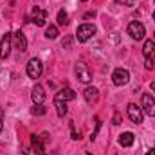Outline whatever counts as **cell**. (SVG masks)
<instances>
[{
  "instance_id": "ffe728a7",
  "label": "cell",
  "mask_w": 155,
  "mask_h": 155,
  "mask_svg": "<svg viewBox=\"0 0 155 155\" xmlns=\"http://www.w3.org/2000/svg\"><path fill=\"white\" fill-rule=\"evenodd\" d=\"M45 112H47V108H45L43 105H35V107L31 108V114H33V116H43Z\"/></svg>"
},
{
  "instance_id": "9c48e42d",
  "label": "cell",
  "mask_w": 155,
  "mask_h": 155,
  "mask_svg": "<svg viewBox=\"0 0 155 155\" xmlns=\"http://www.w3.org/2000/svg\"><path fill=\"white\" fill-rule=\"evenodd\" d=\"M13 47H15L16 51H20V52L27 51V40H25V36H24L22 31L13 33Z\"/></svg>"
},
{
  "instance_id": "3957f363",
  "label": "cell",
  "mask_w": 155,
  "mask_h": 155,
  "mask_svg": "<svg viewBox=\"0 0 155 155\" xmlns=\"http://www.w3.org/2000/svg\"><path fill=\"white\" fill-rule=\"evenodd\" d=\"M94 35H96V27H94L92 24H81L76 31L78 41H87V40L92 38Z\"/></svg>"
},
{
  "instance_id": "5bb4252c",
  "label": "cell",
  "mask_w": 155,
  "mask_h": 155,
  "mask_svg": "<svg viewBox=\"0 0 155 155\" xmlns=\"http://www.w3.org/2000/svg\"><path fill=\"white\" fill-rule=\"evenodd\" d=\"M143 54H144V58L155 61V41L153 40H146V41H144V45H143Z\"/></svg>"
},
{
  "instance_id": "ac0fdd59",
  "label": "cell",
  "mask_w": 155,
  "mask_h": 155,
  "mask_svg": "<svg viewBox=\"0 0 155 155\" xmlns=\"http://www.w3.org/2000/svg\"><path fill=\"white\" fill-rule=\"evenodd\" d=\"M58 27L56 25H49L47 29H45V38H49V40H54V38H58Z\"/></svg>"
},
{
  "instance_id": "277c9868",
  "label": "cell",
  "mask_w": 155,
  "mask_h": 155,
  "mask_svg": "<svg viewBox=\"0 0 155 155\" xmlns=\"http://www.w3.org/2000/svg\"><path fill=\"white\" fill-rule=\"evenodd\" d=\"M112 81H114V85H117V87H124L130 81V72L126 69H123V67H117L116 71L112 72Z\"/></svg>"
},
{
  "instance_id": "8fae6325",
  "label": "cell",
  "mask_w": 155,
  "mask_h": 155,
  "mask_svg": "<svg viewBox=\"0 0 155 155\" xmlns=\"http://www.w3.org/2000/svg\"><path fill=\"white\" fill-rule=\"evenodd\" d=\"M31 99H33L35 105H43V101H45V88L41 85H35V88L31 92Z\"/></svg>"
},
{
  "instance_id": "f1b7e54d",
  "label": "cell",
  "mask_w": 155,
  "mask_h": 155,
  "mask_svg": "<svg viewBox=\"0 0 155 155\" xmlns=\"http://www.w3.org/2000/svg\"><path fill=\"white\" fill-rule=\"evenodd\" d=\"M146 155H155V148H152V150H148V152H146Z\"/></svg>"
},
{
  "instance_id": "7402d4cb",
  "label": "cell",
  "mask_w": 155,
  "mask_h": 155,
  "mask_svg": "<svg viewBox=\"0 0 155 155\" xmlns=\"http://www.w3.org/2000/svg\"><path fill=\"white\" fill-rule=\"evenodd\" d=\"M22 153H24V155H41L40 152H36L35 148H24V150H22Z\"/></svg>"
},
{
  "instance_id": "83f0119b",
  "label": "cell",
  "mask_w": 155,
  "mask_h": 155,
  "mask_svg": "<svg viewBox=\"0 0 155 155\" xmlns=\"http://www.w3.org/2000/svg\"><path fill=\"white\" fill-rule=\"evenodd\" d=\"M71 43H72V38L69 36V38H65V41H63V47L67 49V47H71Z\"/></svg>"
},
{
  "instance_id": "7a4b0ae2",
  "label": "cell",
  "mask_w": 155,
  "mask_h": 155,
  "mask_svg": "<svg viewBox=\"0 0 155 155\" xmlns=\"http://www.w3.org/2000/svg\"><path fill=\"white\" fill-rule=\"evenodd\" d=\"M126 31H128V35H130V38H134L135 41H139V40L144 38V35H146V29H144V25L141 24V22H130L128 24V27H126Z\"/></svg>"
},
{
  "instance_id": "30bf717a",
  "label": "cell",
  "mask_w": 155,
  "mask_h": 155,
  "mask_svg": "<svg viewBox=\"0 0 155 155\" xmlns=\"http://www.w3.org/2000/svg\"><path fill=\"white\" fill-rule=\"evenodd\" d=\"M76 76H78V79H79L81 83H90V81H92L90 71H88L87 65H83V63H78L76 65Z\"/></svg>"
},
{
  "instance_id": "8992f818",
  "label": "cell",
  "mask_w": 155,
  "mask_h": 155,
  "mask_svg": "<svg viewBox=\"0 0 155 155\" xmlns=\"http://www.w3.org/2000/svg\"><path fill=\"white\" fill-rule=\"evenodd\" d=\"M47 18H49V13H47L45 9L35 7L33 13H31V20H33V24L38 25V27H43V25L47 24Z\"/></svg>"
},
{
  "instance_id": "2e32d148",
  "label": "cell",
  "mask_w": 155,
  "mask_h": 155,
  "mask_svg": "<svg viewBox=\"0 0 155 155\" xmlns=\"http://www.w3.org/2000/svg\"><path fill=\"white\" fill-rule=\"evenodd\" d=\"M31 144H33V148L36 152H40V153L45 152V144H43V139L40 135H31Z\"/></svg>"
},
{
  "instance_id": "f546056e",
  "label": "cell",
  "mask_w": 155,
  "mask_h": 155,
  "mask_svg": "<svg viewBox=\"0 0 155 155\" xmlns=\"http://www.w3.org/2000/svg\"><path fill=\"white\" fill-rule=\"evenodd\" d=\"M152 90L155 92V81H152Z\"/></svg>"
},
{
  "instance_id": "d6986e66",
  "label": "cell",
  "mask_w": 155,
  "mask_h": 155,
  "mask_svg": "<svg viewBox=\"0 0 155 155\" xmlns=\"http://www.w3.org/2000/svg\"><path fill=\"white\" fill-rule=\"evenodd\" d=\"M69 15H67V11H60L58 13V24L60 25H69Z\"/></svg>"
},
{
  "instance_id": "484cf974",
  "label": "cell",
  "mask_w": 155,
  "mask_h": 155,
  "mask_svg": "<svg viewBox=\"0 0 155 155\" xmlns=\"http://www.w3.org/2000/svg\"><path fill=\"white\" fill-rule=\"evenodd\" d=\"M94 16H96V11H88V13H85V15H83V18H85V20L94 18Z\"/></svg>"
},
{
  "instance_id": "4316f807",
  "label": "cell",
  "mask_w": 155,
  "mask_h": 155,
  "mask_svg": "<svg viewBox=\"0 0 155 155\" xmlns=\"http://www.w3.org/2000/svg\"><path fill=\"white\" fill-rule=\"evenodd\" d=\"M2 128H4V110L0 108V134H2Z\"/></svg>"
},
{
  "instance_id": "7c38bea8",
  "label": "cell",
  "mask_w": 155,
  "mask_h": 155,
  "mask_svg": "<svg viewBox=\"0 0 155 155\" xmlns=\"http://www.w3.org/2000/svg\"><path fill=\"white\" fill-rule=\"evenodd\" d=\"M72 99H76V92L71 88V87H65V88H61L60 92H56V101H72Z\"/></svg>"
},
{
  "instance_id": "9a60e30c",
  "label": "cell",
  "mask_w": 155,
  "mask_h": 155,
  "mask_svg": "<svg viewBox=\"0 0 155 155\" xmlns=\"http://www.w3.org/2000/svg\"><path fill=\"white\" fill-rule=\"evenodd\" d=\"M134 141H135V135H134L132 132H124V134H121V135H119V144H121V146H124V148L132 146V144H134Z\"/></svg>"
},
{
  "instance_id": "d4e9b609",
  "label": "cell",
  "mask_w": 155,
  "mask_h": 155,
  "mask_svg": "<svg viewBox=\"0 0 155 155\" xmlns=\"http://www.w3.org/2000/svg\"><path fill=\"white\" fill-rule=\"evenodd\" d=\"M144 67H146L148 71H153V69H155V61H153V60H148V58H146V63H144Z\"/></svg>"
},
{
  "instance_id": "6da1fadb",
  "label": "cell",
  "mask_w": 155,
  "mask_h": 155,
  "mask_svg": "<svg viewBox=\"0 0 155 155\" xmlns=\"http://www.w3.org/2000/svg\"><path fill=\"white\" fill-rule=\"evenodd\" d=\"M25 71H27V76L31 79H38L41 76V72H43V63L40 61L38 58H31L27 67H25Z\"/></svg>"
},
{
  "instance_id": "e0dca14e",
  "label": "cell",
  "mask_w": 155,
  "mask_h": 155,
  "mask_svg": "<svg viewBox=\"0 0 155 155\" xmlns=\"http://www.w3.org/2000/svg\"><path fill=\"white\" fill-rule=\"evenodd\" d=\"M54 107H56V112H58L60 117L67 116V103H65V101H56V99H54Z\"/></svg>"
},
{
  "instance_id": "cb8c5ba5",
  "label": "cell",
  "mask_w": 155,
  "mask_h": 155,
  "mask_svg": "<svg viewBox=\"0 0 155 155\" xmlns=\"http://www.w3.org/2000/svg\"><path fill=\"white\" fill-rule=\"evenodd\" d=\"M117 4H121V5H126V7H132L134 4H135V0H116Z\"/></svg>"
},
{
  "instance_id": "4fadbf2b",
  "label": "cell",
  "mask_w": 155,
  "mask_h": 155,
  "mask_svg": "<svg viewBox=\"0 0 155 155\" xmlns=\"http://www.w3.org/2000/svg\"><path fill=\"white\" fill-rule=\"evenodd\" d=\"M83 96H85L87 103H90V105H96V103L99 101V90H97L96 87H87V88L83 90Z\"/></svg>"
},
{
  "instance_id": "d6a6232c",
  "label": "cell",
  "mask_w": 155,
  "mask_h": 155,
  "mask_svg": "<svg viewBox=\"0 0 155 155\" xmlns=\"http://www.w3.org/2000/svg\"><path fill=\"white\" fill-rule=\"evenodd\" d=\"M153 35H155V33H153Z\"/></svg>"
},
{
  "instance_id": "5b68a950",
  "label": "cell",
  "mask_w": 155,
  "mask_h": 155,
  "mask_svg": "<svg viewBox=\"0 0 155 155\" xmlns=\"http://www.w3.org/2000/svg\"><path fill=\"white\" fill-rule=\"evenodd\" d=\"M11 45H13V33H5L4 38L0 40V60H5L9 56Z\"/></svg>"
},
{
  "instance_id": "44dd1931",
  "label": "cell",
  "mask_w": 155,
  "mask_h": 155,
  "mask_svg": "<svg viewBox=\"0 0 155 155\" xmlns=\"http://www.w3.org/2000/svg\"><path fill=\"white\" fill-rule=\"evenodd\" d=\"M99 128H101V119H99V117H96V130L92 132V135H90V141H94V139L97 137V134H99Z\"/></svg>"
},
{
  "instance_id": "4dcf8cb0",
  "label": "cell",
  "mask_w": 155,
  "mask_h": 155,
  "mask_svg": "<svg viewBox=\"0 0 155 155\" xmlns=\"http://www.w3.org/2000/svg\"><path fill=\"white\" fill-rule=\"evenodd\" d=\"M152 16H153V20H155V13H153V15H152Z\"/></svg>"
},
{
  "instance_id": "ba28073f",
  "label": "cell",
  "mask_w": 155,
  "mask_h": 155,
  "mask_svg": "<svg viewBox=\"0 0 155 155\" xmlns=\"http://www.w3.org/2000/svg\"><path fill=\"white\" fill-rule=\"evenodd\" d=\"M143 112L150 117H155V97L152 94L143 96Z\"/></svg>"
},
{
  "instance_id": "603a6c76",
  "label": "cell",
  "mask_w": 155,
  "mask_h": 155,
  "mask_svg": "<svg viewBox=\"0 0 155 155\" xmlns=\"http://www.w3.org/2000/svg\"><path fill=\"white\" fill-rule=\"evenodd\" d=\"M112 123H114V124H121V123H123V116H121L119 112H116L114 117H112Z\"/></svg>"
},
{
  "instance_id": "52a82bcc",
  "label": "cell",
  "mask_w": 155,
  "mask_h": 155,
  "mask_svg": "<svg viewBox=\"0 0 155 155\" xmlns=\"http://www.w3.org/2000/svg\"><path fill=\"white\" fill-rule=\"evenodd\" d=\"M126 110H128V117H130L132 123H135V124H141V123H143V116H144V112H143L141 107H137L135 103H130Z\"/></svg>"
},
{
  "instance_id": "1f68e13d",
  "label": "cell",
  "mask_w": 155,
  "mask_h": 155,
  "mask_svg": "<svg viewBox=\"0 0 155 155\" xmlns=\"http://www.w3.org/2000/svg\"><path fill=\"white\" fill-rule=\"evenodd\" d=\"M81 2H87V0H81Z\"/></svg>"
}]
</instances>
